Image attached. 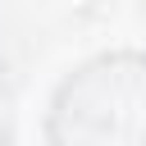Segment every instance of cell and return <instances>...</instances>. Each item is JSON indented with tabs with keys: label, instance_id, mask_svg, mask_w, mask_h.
Here are the masks:
<instances>
[{
	"label": "cell",
	"instance_id": "1",
	"mask_svg": "<svg viewBox=\"0 0 146 146\" xmlns=\"http://www.w3.org/2000/svg\"><path fill=\"white\" fill-rule=\"evenodd\" d=\"M50 146H146V55L78 68L50 110Z\"/></svg>",
	"mask_w": 146,
	"mask_h": 146
}]
</instances>
